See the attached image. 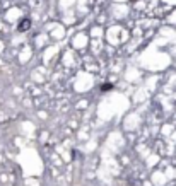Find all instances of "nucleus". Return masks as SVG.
<instances>
[{
	"label": "nucleus",
	"instance_id": "f03ea898",
	"mask_svg": "<svg viewBox=\"0 0 176 186\" xmlns=\"http://www.w3.org/2000/svg\"><path fill=\"white\" fill-rule=\"evenodd\" d=\"M113 89V84H103L101 85V91L103 92H108V91H111Z\"/></svg>",
	"mask_w": 176,
	"mask_h": 186
},
{
	"label": "nucleus",
	"instance_id": "f257e3e1",
	"mask_svg": "<svg viewBox=\"0 0 176 186\" xmlns=\"http://www.w3.org/2000/svg\"><path fill=\"white\" fill-rule=\"evenodd\" d=\"M29 27H31V21H29V19H22V21L21 22H19V26H17V29L19 31H26V29H29Z\"/></svg>",
	"mask_w": 176,
	"mask_h": 186
}]
</instances>
